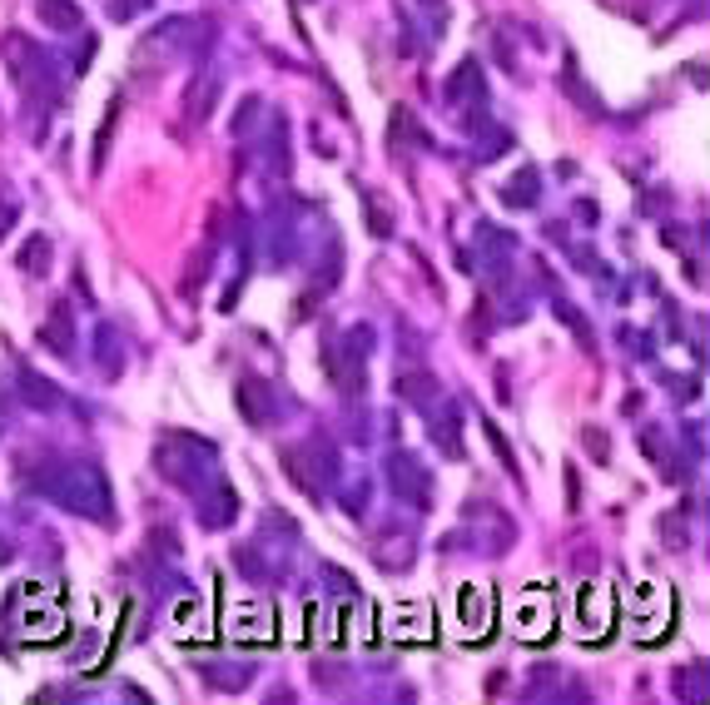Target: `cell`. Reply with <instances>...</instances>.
Here are the masks:
<instances>
[{"label":"cell","instance_id":"cell-1","mask_svg":"<svg viewBox=\"0 0 710 705\" xmlns=\"http://www.w3.org/2000/svg\"><path fill=\"white\" fill-rule=\"evenodd\" d=\"M35 492L45 502H55L60 512L70 517H90L100 527L115 522V497H110V482L95 462L85 457H45V467L35 472Z\"/></svg>","mask_w":710,"mask_h":705},{"label":"cell","instance_id":"cell-2","mask_svg":"<svg viewBox=\"0 0 710 705\" xmlns=\"http://www.w3.org/2000/svg\"><path fill=\"white\" fill-rule=\"evenodd\" d=\"M0 60H5L10 80L20 85V95H25L30 105H50V100H60L55 60H50V50H45V45H35L25 30H5V35H0Z\"/></svg>","mask_w":710,"mask_h":705},{"label":"cell","instance_id":"cell-3","mask_svg":"<svg viewBox=\"0 0 710 705\" xmlns=\"http://www.w3.org/2000/svg\"><path fill=\"white\" fill-rule=\"evenodd\" d=\"M279 467L308 502H328V487H338L343 462H338V447L328 437H308V442H284L279 447Z\"/></svg>","mask_w":710,"mask_h":705},{"label":"cell","instance_id":"cell-4","mask_svg":"<svg viewBox=\"0 0 710 705\" xmlns=\"http://www.w3.org/2000/svg\"><path fill=\"white\" fill-rule=\"evenodd\" d=\"M214 462H219V447H214L209 437H194V432H164L159 447H154V467H159L179 492H199Z\"/></svg>","mask_w":710,"mask_h":705},{"label":"cell","instance_id":"cell-5","mask_svg":"<svg viewBox=\"0 0 710 705\" xmlns=\"http://www.w3.org/2000/svg\"><path fill=\"white\" fill-rule=\"evenodd\" d=\"M214 20H204V15H169V20H159L149 35H144V50L149 55H204L209 45H214Z\"/></svg>","mask_w":710,"mask_h":705},{"label":"cell","instance_id":"cell-6","mask_svg":"<svg viewBox=\"0 0 710 705\" xmlns=\"http://www.w3.org/2000/svg\"><path fill=\"white\" fill-rule=\"evenodd\" d=\"M383 477H388V487H393L398 502H408V507H427V502H432V472H427L413 452H388Z\"/></svg>","mask_w":710,"mask_h":705},{"label":"cell","instance_id":"cell-7","mask_svg":"<svg viewBox=\"0 0 710 705\" xmlns=\"http://www.w3.org/2000/svg\"><path fill=\"white\" fill-rule=\"evenodd\" d=\"M472 244H477V264H482V274L487 279H507V269H512V259H517V234L512 229H502V224H492V219H482L477 229H472Z\"/></svg>","mask_w":710,"mask_h":705},{"label":"cell","instance_id":"cell-8","mask_svg":"<svg viewBox=\"0 0 710 705\" xmlns=\"http://www.w3.org/2000/svg\"><path fill=\"white\" fill-rule=\"evenodd\" d=\"M234 398H239V418L249 427H274L284 418V398H279V388L269 383V378H239V388H234Z\"/></svg>","mask_w":710,"mask_h":705},{"label":"cell","instance_id":"cell-9","mask_svg":"<svg viewBox=\"0 0 710 705\" xmlns=\"http://www.w3.org/2000/svg\"><path fill=\"white\" fill-rule=\"evenodd\" d=\"M219 100H224V80H219L214 70H194V75H189V85H184V100H179L184 130L209 125V115L219 110Z\"/></svg>","mask_w":710,"mask_h":705},{"label":"cell","instance_id":"cell-10","mask_svg":"<svg viewBox=\"0 0 710 705\" xmlns=\"http://www.w3.org/2000/svg\"><path fill=\"white\" fill-rule=\"evenodd\" d=\"M323 373L348 393V398H363V388H368V358L363 353H353L343 338H333V343H323Z\"/></svg>","mask_w":710,"mask_h":705},{"label":"cell","instance_id":"cell-11","mask_svg":"<svg viewBox=\"0 0 710 705\" xmlns=\"http://www.w3.org/2000/svg\"><path fill=\"white\" fill-rule=\"evenodd\" d=\"M194 497H199V527L204 532H229L239 522V492L224 477H209V487H199Z\"/></svg>","mask_w":710,"mask_h":705},{"label":"cell","instance_id":"cell-12","mask_svg":"<svg viewBox=\"0 0 710 705\" xmlns=\"http://www.w3.org/2000/svg\"><path fill=\"white\" fill-rule=\"evenodd\" d=\"M90 363L115 383L120 373H125V363H130V348H125V333H120V323H110V318H100L95 328H90Z\"/></svg>","mask_w":710,"mask_h":705},{"label":"cell","instance_id":"cell-13","mask_svg":"<svg viewBox=\"0 0 710 705\" xmlns=\"http://www.w3.org/2000/svg\"><path fill=\"white\" fill-rule=\"evenodd\" d=\"M418 557V542H413V527H398V522H388V527H378L373 532V562L383 566V571H408Z\"/></svg>","mask_w":710,"mask_h":705},{"label":"cell","instance_id":"cell-14","mask_svg":"<svg viewBox=\"0 0 710 705\" xmlns=\"http://www.w3.org/2000/svg\"><path fill=\"white\" fill-rule=\"evenodd\" d=\"M442 100H447L452 110H477V105H487V75H482V65H477V60H462V65L447 75Z\"/></svg>","mask_w":710,"mask_h":705},{"label":"cell","instance_id":"cell-15","mask_svg":"<svg viewBox=\"0 0 710 705\" xmlns=\"http://www.w3.org/2000/svg\"><path fill=\"white\" fill-rule=\"evenodd\" d=\"M40 343L55 353V358H75V348H80V328H75V308L60 298V303H50V313H45V323H40Z\"/></svg>","mask_w":710,"mask_h":705},{"label":"cell","instance_id":"cell-16","mask_svg":"<svg viewBox=\"0 0 710 705\" xmlns=\"http://www.w3.org/2000/svg\"><path fill=\"white\" fill-rule=\"evenodd\" d=\"M393 393H398L413 413H432V408L442 403V383H437L427 368H403V373L393 378Z\"/></svg>","mask_w":710,"mask_h":705},{"label":"cell","instance_id":"cell-17","mask_svg":"<svg viewBox=\"0 0 710 705\" xmlns=\"http://www.w3.org/2000/svg\"><path fill=\"white\" fill-rule=\"evenodd\" d=\"M15 393H20V403L25 408H35V413H60L65 408V393L45 378V373H35V368H15Z\"/></svg>","mask_w":710,"mask_h":705},{"label":"cell","instance_id":"cell-18","mask_svg":"<svg viewBox=\"0 0 710 705\" xmlns=\"http://www.w3.org/2000/svg\"><path fill=\"white\" fill-rule=\"evenodd\" d=\"M229 636L234 641H254V646H264V641H274V616H269V606H234L229 611Z\"/></svg>","mask_w":710,"mask_h":705},{"label":"cell","instance_id":"cell-19","mask_svg":"<svg viewBox=\"0 0 710 705\" xmlns=\"http://www.w3.org/2000/svg\"><path fill=\"white\" fill-rule=\"evenodd\" d=\"M427 427H432V442H437V452L447 457V462H462L467 457V442H462V418H457V408H447V413H427Z\"/></svg>","mask_w":710,"mask_h":705},{"label":"cell","instance_id":"cell-20","mask_svg":"<svg viewBox=\"0 0 710 705\" xmlns=\"http://www.w3.org/2000/svg\"><path fill=\"white\" fill-rule=\"evenodd\" d=\"M497 199H502L507 209H532V204L542 199V169H537V164H522V169L497 189Z\"/></svg>","mask_w":710,"mask_h":705},{"label":"cell","instance_id":"cell-21","mask_svg":"<svg viewBox=\"0 0 710 705\" xmlns=\"http://www.w3.org/2000/svg\"><path fill=\"white\" fill-rule=\"evenodd\" d=\"M562 95H567V100L576 105V110H581V115H596V120L606 115V100H601V95L591 90V80H586V75L576 70V60H567V65H562Z\"/></svg>","mask_w":710,"mask_h":705},{"label":"cell","instance_id":"cell-22","mask_svg":"<svg viewBox=\"0 0 710 705\" xmlns=\"http://www.w3.org/2000/svg\"><path fill=\"white\" fill-rule=\"evenodd\" d=\"M214 274V239L209 244H199L189 259H184V274H179V298H199L204 293V283Z\"/></svg>","mask_w":710,"mask_h":705},{"label":"cell","instance_id":"cell-23","mask_svg":"<svg viewBox=\"0 0 710 705\" xmlns=\"http://www.w3.org/2000/svg\"><path fill=\"white\" fill-rule=\"evenodd\" d=\"M512 542H517V522H512L507 512H492V522H477V547H482L487 557L512 552Z\"/></svg>","mask_w":710,"mask_h":705},{"label":"cell","instance_id":"cell-24","mask_svg":"<svg viewBox=\"0 0 710 705\" xmlns=\"http://www.w3.org/2000/svg\"><path fill=\"white\" fill-rule=\"evenodd\" d=\"M517 631H527V641H542V636L552 631V601H547L542 591L522 596V606H517Z\"/></svg>","mask_w":710,"mask_h":705},{"label":"cell","instance_id":"cell-25","mask_svg":"<svg viewBox=\"0 0 710 705\" xmlns=\"http://www.w3.org/2000/svg\"><path fill=\"white\" fill-rule=\"evenodd\" d=\"M50 259H55L50 234H30V239L15 249V269H20V274H30V279H45V274H50Z\"/></svg>","mask_w":710,"mask_h":705},{"label":"cell","instance_id":"cell-26","mask_svg":"<svg viewBox=\"0 0 710 705\" xmlns=\"http://www.w3.org/2000/svg\"><path fill=\"white\" fill-rule=\"evenodd\" d=\"M388 140H393V149H427V130L418 125V115L408 110V105H393V115H388Z\"/></svg>","mask_w":710,"mask_h":705},{"label":"cell","instance_id":"cell-27","mask_svg":"<svg viewBox=\"0 0 710 705\" xmlns=\"http://www.w3.org/2000/svg\"><path fill=\"white\" fill-rule=\"evenodd\" d=\"M264 154H269V169L274 174H288V115L284 110H274L269 115V125H264Z\"/></svg>","mask_w":710,"mask_h":705},{"label":"cell","instance_id":"cell-28","mask_svg":"<svg viewBox=\"0 0 710 705\" xmlns=\"http://www.w3.org/2000/svg\"><path fill=\"white\" fill-rule=\"evenodd\" d=\"M120 110H125V100L115 95V100L105 105V120H100V130H95V149H90V174H100V169H105V159H110V144H115V125H120Z\"/></svg>","mask_w":710,"mask_h":705},{"label":"cell","instance_id":"cell-29","mask_svg":"<svg viewBox=\"0 0 710 705\" xmlns=\"http://www.w3.org/2000/svg\"><path fill=\"white\" fill-rule=\"evenodd\" d=\"M204 681H209L214 691H229V696H234V691H244V686L254 681V666H244V661H234V666H229V661H209V666H204Z\"/></svg>","mask_w":710,"mask_h":705},{"label":"cell","instance_id":"cell-30","mask_svg":"<svg viewBox=\"0 0 710 705\" xmlns=\"http://www.w3.org/2000/svg\"><path fill=\"white\" fill-rule=\"evenodd\" d=\"M35 15L50 25V30H80L85 25V10L75 0H35Z\"/></svg>","mask_w":710,"mask_h":705},{"label":"cell","instance_id":"cell-31","mask_svg":"<svg viewBox=\"0 0 710 705\" xmlns=\"http://www.w3.org/2000/svg\"><path fill=\"white\" fill-rule=\"evenodd\" d=\"M363 224H368V234H373V239H393V234H398V219H393V204H388L383 194L363 199Z\"/></svg>","mask_w":710,"mask_h":705},{"label":"cell","instance_id":"cell-32","mask_svg":"<svg viewBox=\"0 0 710 705\" xmlns=\"http://www.w3.org/2000/svg\"><path fill=\"white\" fill-rule=\"evenodd\" d=\"M462 621H467L472 636H482V631L492 626V596H482L477 586H467V591H462Z\"/></svg>","mask_w":710,"mask_h":705},{"label":"cell","instance_id":"cell-33","mask_svg":"<svg viewBox=\"0 0 710 705\" xmlns=\"http://www.w3.org/2000/svg\"><path fill=\"white\" fill-rule=\"evenodd\" d=\"M269 244H274V249H269V259H274L279 269H284V264H293V259L303 254V249H298V229H293V224H284V214H274V234H269Z\"/></svg>","mask_w":710,"mask_h":705},{"label":"cell","instance_id":"cell-34","mask_svg":"<svg viewBox=\"0 0 710 705\" xmlns=\"http://www.w3.org/2000/svg\"><path fill=\"white\" fill-rule=\"evenodd\" d=\"M338 502H343V512L368 517V507H373V482H368V477H348V482L338 487Z\"/></svg>","mask_w":710,"mask_h":705},{"label":"cell","instance_id":"cell-35","mask_svg":"<svg viewBox=\"0 0 710 705\" xmlns=\"http://www.w3.org/2000/svg\"><path fill=\"white\" fill-rule=\"evenodd\" d=\"M25 636H30V641H45V636H65V611H60V606H40V611H30V621H25Z\"/></svg>","mask_w":710,"mask_h":705},{"label":"cell","instance_id":"cell-36","mask_svg":"<svg viewBox=\"0 0 710 705\" xmlns=\"http://www.w3.org/2000/svg\"><path fill=\"white\" fill-rule=\"evenodd\" d=\"M234 566H239V576H249V581H274V566H264V547H254V542H239V547H234Z\"/></svg>","mask_w":710,"mask_h":705},{"label":"cell","instance_id":"cell-37","mask_svg":"<svg viewBox=\"0 0 710 705\" xmlns=\"http://www.w3.org/2000/svg\"><path fill=\"white\" fill-rule=\"evenodd\" d=\"M552 308H557V318L571 328V338L581 343V348H596V333H591V323H586V313L576 308V303H567V298H552Z\"/></svg>","mask_w":710,"mask_h":705},{"label":"cell","instance_id":"cell-38","mask_svg":"<svg viewBox=\"0 0 710 705\" xmlns=\"http://www.w3.org/2000/svg\"><path fill=\"white\" fill-rule=\"evenodd\" d=\"M581 621H586V631H606V621H611V591L591 586V591H586V606H581Z\"/></svg>","mask_w":710,"mask_h":705},{"label":"cell","instance_id":"cell-39","mask_svg":"<svg viewBox=\"0 0 710 705\" xmlns=\"http://www.w3.org/2000/svg\"><path fill=\"white\" fill-rule=\"evenodd\" d=\"M259 115H264V100H259V95H244V100H239V110H234V125H229V135H234V140L254 135V130H259V125H254Z\"/></svg>","mask_w":710,"mask_h":705},{"label":"cell","instance_id":"cell-40","mask_svg":"<svg viewBox=\"0 0 710 705\" xmlns=\"http://www.w3.org/2000/svg\"><path fill=\"white\" fill-rule=\"evenodd\" d=\"M671 691H676L681 701H706V666H691V671L681 666V671H676V686H671Z\"/></svg>","mask_w":710,"mask_h":705},{"label":"cell","instance_id":"cell-41","mask_svg":"<svg viewBox=\"0 0 710 705\" xmlns=\"http://www.w3.org/2000/svg\"><path fill=\"white\" fill-rule=\"evenodd\" d=\"M482 432H487V442H492L497 462H502V467H507L512 477H522V467H517V452H512V442L502 437V427H497V423H487V418H482Z\"/></svg>","mask_w":710,"mask_h":705},{"label":"cell","instance_id":"cell-42","mask_svg":"<svg viewBox=\"0 0 710 705\" xmlns=\"http://www.w3.org/2000/svg\"><path fill=\"white\" fill-rule=\"evenodd\" d=\"M547 696H557V666H537L527 676V701H547Z\"/></svg>","mask_w":710,"mask_h":705},{"label":"cell","instance_id":"cell-43","mask_svg":"<svg viewBox=\"0 0 710 705\" xmlns=\"http://www.w3.org/2000/svg\"><path fill=\"white\" fill-rule=\"evenodd\" d=\"M313 681H318L323 691H338V686L348 681V666H343V661H313Z\"/></svg>","mask_w":710,"mask_h":705},{"label":"cell","instance_id":"cell-44","mask_svg":"<svg viewBox=\"0 0 710 705\" xmlns=\"http://www.w3.org/2000/svg\"><path fill=\"white\" fill-rule=\"evenodd\" d=\"M571 269H576V274H601V279H606V264H601V259H596V249H591V244H571Z\"/></svg>","mask_w":710,"mask_h":705},{"label":"cell","instance_id":"cell-45","mask_svg":"<svg viewBox=\"0 0 710 705\" xmlns=\"http://www.w3.org/2000/svg\"><path fill=\"white\" fill-rule=\"evenodd\" d=\"M388 626H393V636H398V641H408V636H418V641H423V636H427V621H423V616H408V611H393V616H388Z\"/></svg>","mask_w":710,"mask_h":705},{"label":"cell","instance_id":"cell-46","mask_svg":"<svg viewBox=\"0 0 710 705\" xmlns=\"http://www.w3.org/2000/svg\"><path fill=\"white\" fill-rule=\"evenodd\" d=\"M343 343H348L353 353H363V358H368V353L378 348V333H373V323H353V328L343 333Z\"/></svg>","mask_w":710,"mask_h":705},{"label":"cell","instance_id":"cell-47","mask_svg":"<svg viewBox=\"0 0 710 705\" xmlns=\"http://www.w3.org/2000/svg\"><path fill=\"white\" fill-rule=\"evenodd\" d=\"M581 442H586V457H591V462H606V457H611V442H606V432H601V427H581Z\"/></svg>","mask_w":710,"mask_h":705},{"label":"cell","instance_id":"cell-48","mask_svg":"<svg viewBox=\"0 0 710 705\" xmlns=\"http://www.w3.org/2000/svg\"><path fill=\"white\" fill-rule=\"evenodd\" d=\"M661 537H666V547H686L691 542V532H681V512L661 517Z\"/></svg>","mask_w":710,"mask_h":705},{"label":"cell","instance_id":"cell-49","mask_svg":"<svg viewBox=\"0 0 710 705\" xmlns=\"http://www.w3.org/2000/svg\"><path fill=\"white\" fill-rule=\"evenodd\" d=\"M95 55H100V40H95V35H85V40H80V45H75V75H85V70H90V60H95Z\"/></svg>","mask_w":710,"mask_h":705},{"label":"cell","instance_id":"cell-50","mask_svg":"<svg viewBox=\"0 0 710 705\" xmlns=\"http://www.w3.org/2000/svg\"><path fill=\"white\" fill-rule=\"evenodd\" d=\"M323 586H333V591H343V596H348V601H353V596H358V586H353V576H343V571H338V566H323Z\"/></svg>","mask_w":710,"mask_h":705},{"label":"cell","instance_id":"cell-51","mask_svg":"<svg viewBox=\"0 0 710 705\" xmlns=\"http://www.w3.org/2000/svg\"><path fill=\"white\" fill-rule=\"evenodd\" d=\"M15 219H20V204L0 189V234H10V224H15Z\"/></svg>","mask_w":710,"mask_h":705},{"label":"cell","instance_id":"cell-52","mask_svg":"<svg viewBox=\"0 0 710 705\" xmlns=\"http://www.w3.org/2000/svg\"><path fill=\"white\" fill-rule=\"evenodd\" d=\"M144 10V0H110V20H135Z\"/></svg>","mask_w":710,"mask_h":705},{"label":"cell","instance_id":"cell-53","mask_svg":"<svg viewBox=\"0 0 710 705\" xmlns=\"http://www.w3.org/2000/svg\"><path fill=\"white\" fill-rule=\"evenodd\" d=\"M576 219H581V224H596V219H601V209H596L591 199H576Z\"/></svg>","mask_w":710,"mask_h":705},{"label":"cell","instance_id":"cell-54","mask_svg":"<svg viewBox=\"0 0 710 705\" xmlns=\"http://www.w3.org/2000/svg\"><path fill=\"white\" fill-rule=\"evenodd\" d=\"M581 502V482H576V467H567V507Z\"/></svg>","mask_w":710,"mask_h":705},{"label":"cell","instance_id":"cell-55","mask_svg":"<svg viewBox=\"0 0 710 705\" xmlns=\"http://www.w3.org/2000/svg\"><path fill=\"white\" fill-rule=\"evenodd\" d=\"M666 244H671V249H686V229H681V224H666Z\"/></svg>","mask_w":710,"mask_h":705},{"label":"cell","instance_id":"cell-56","mask_svg":"<svg viewBox=\"0 0 710 705\" xmlns=\"http://www.w3.org/2000/svg\"><path fill=\"white\" fill-rule=\"evenodd\" d=\"M691 452H696V457L706 452V427L701 423H691Z\"/></svg>","mask_w":710,"mask_h":705},{"label":"cell","instance_id":"cell-57","mask_svg":"<svg viewBox=\"0 0 710 705\" xmlns=\"http://www.w3.org/2000/svg\"><path fill=\"white\" fill-rule=\"evenodd\" d=\"M10 562V542H5V537H0V566Z\"/></svg>","mask_w":710,"mask_h":705},{"label":"cell","instance_id":"cell-58","mask_svg":"<svg viewBox=\"0 0 710 705\" xmlns=\"http://www.w3.org/2000/svg\"><path fill=\"white\" fill-rule=\"evenodd\" d=\"M418 5H423V10H442L447 0H418Z\"/></svg>","mask_w":710,"mask_h":705}]
</instances>
